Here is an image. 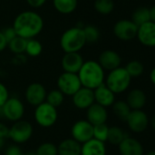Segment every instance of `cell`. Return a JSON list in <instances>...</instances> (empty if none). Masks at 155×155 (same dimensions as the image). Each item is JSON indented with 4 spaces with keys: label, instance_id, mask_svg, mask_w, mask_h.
Masks as SVG:
<instances>
[{
    "label": "cell",
    "instance_id": "obj_29",
    "mask_svg": "<svg viewBox=\"0 0 155 155\" xmlns=\"http://www.w3.org/2000/svg\"><path fill=\"white\" fill-rule=\"evenodd\" d=\"M114 2L113 0H95L94 8L95 10L103 15H110L114 9Z\"/></svg>",
    "mask_w": 155,
    "mask_h": 155
},
{
    "label": "cell",
    "instance_id": "obj_6",
    "mask_svg": "<svg viewBox=\"0 0 155 155\" xmlns=\"http://www.w3.org/2000/svg\"><path fill=\"white\" fill-rule=\"evenodd\" d=\"M33 135L32 124L25 120L15 122L9 127L8 138H10L16 144H22L30 140Z\"/></svg>",
    "mask_w": 155,
    "mask_h": 155
},
{
    "label": "cell",
    "instance_id": "obj_38",
    "mask_svg": "<svg viewBox=\"0 0 155 155\" xmlns=\"http://www.w3.org/2000/svg\"><path fill=\"white\" fill-rule=\"evenodd\" d=\"M26 1L27 5L33 8H39L47 2V0H26Z\"/></svg>",
    "mask_w": 155,
    "mask_h": 155
},
{
    "label": "cell",
    "instance_id": "obj_10",
    "mask_svg": "<svg viewBox=\"0 0 155 155\" xmlns=\"http://www.w3.org/2000/svg\"><path fill=\"white\" fill-rule=\"evenodd\" d=\"M138 26L128 19H122L116 22L113 26V33L115 36L122 41H130L137 36Z\"/></svg>",
    "mask_w": 155,
    "mask_h": 155
},
{
    "label": "cell",
    "instance_id": "obj_3",
    "mask_svg": "<svg viewBox=\"0 0 155 155\" xmlns=\"http://www.w3.org/2000/svg\"><path fill=\"white\" fill-rule=\"evenodd\" d=\"M59 45L64 53L79 52L86 45L83 27L77 25L67 29L60 36Z\"/></svg>",
    "mask_w": 155,
    "mask_h": 155
},
{
    "label": "cell",
    "instance_id": "obj_31",
    "mask_svg": "<svg viewBox=\"0 0 155 155\" xmlns=\"http://www.w3.org/2000/svg\"><path fill=\"white\" fill-rule=\"evenodd\" d=\"M42 50H43L42 44L38 40L35 38H31L27 40L26 45V51H25V53L27 55L31 57H37L42 53Z\"/></svg>",
    "mask_w": 155,
    "mask_h": 155
},
{
    "label": "cell",
    "instance_id": "obj_16",
    "mask_svg": "<svg viewBox=\"0 0 155 155\" xmlns=\"http://www.w3.org/2000/svg\"><path fill=\"white\" fill-rule=\"evenodd\" d=\"M98 63L104 71H111L121 66L122 58L117 52L113 50H105L100 54Z\"/></svg>",
    "mask_w": 155,
    "mask_h": 155
},
{
    "label": "cell",
    "instance_id": "obj_7",
    "mask_svg": "<svg viewBox=\"0 0 155 155\" xmlns=\"http://www.w3.org/2000/svg\"><path fill=\"white\" fill-rule=\"evenodd\" d=\"M1 114L10 122L21 120L25 114V106L22 101L16 97H9L0 108Z\"/></svg>",
    "mask_w": 155,
    "mask_h": 155
},
{
    "label": "cell",
    "instance_id": "obj_17",
    "mask_svg": "<svg viewBox=\"0 0 155 155\" xmlns=\"http://www.w3.org/2000/svg\"><path fill=\"white\" fill-rule=\"evenodd\" d=\"M94 92V99L95 103L107 108L111 106L115 102V94L107 87V85L103 83L99 87L93 90Z\"/></svg>",
    "mask_w": 155,
    "mask_h": 155
},
{
    "label": "cell",
    "instance_id": "obj_15",
    "mask_svg": "<svg viewBox=\"0 0 155 155\" xmlns=\"http://www.w3.org/2000/svg\"><path fill=\"white\" fill-rule=\"evenodd\" d=\"M136 37L142 45L148 47H155V23L149 21L138 26Z\"/></svg>",
    "mask_w": 155,
    "mask_h": 155
},
{
    "label": "cell",
    "instance_id": "obj_25",
    "mask_svg": "<svg viewBox=\"0 0 155 155\" xmlns=\"http://www.w3.org/2000/svg\"><path fill=\"white\" fill-rule=\"evenodd\" d=\"M112 110L114 114L122 121L127 120L130 113L132 112L131 107L125 101H117L112 104Z\"/></svg>",
    "mask_w": 155,
    "mask_h": 155
},
{
    "label": "cell",
    "instance_id": "obj_28",
    "mask_svg": "<svg viewBox=\"0 0 155 155\" xmlns=\"http://www.w3.org/2000/svg\"><path fill=\"white\" fill-rule=\"evenodd\" d=\"M64 98H65V95L58 89H54L47 93V97H46L45 102L58 108L62 105L64 102Z\"/></svg>",
    "mask_w": 155,
    "mask_h": 155
},
{
    "label": "cell",
    "instance_id": "obj_18",
    "mask_svg": "<svg viewBox=\"0 0 155 155\" xmlns=\"http://www.w3.org/2000/svg\"><path fill=\"white\" fill-rule=\"evenodd\" d=\"M87 120L94 126L101 124H106L108 113L105 107L94 103L87 109Z\"/></svg>",
    "mask_w": 155,
    "mask_h": 155
},
{
    "label": "cell",
    "instance_id": "obj_37",
    "mask_svg": "<svg viewBox=\"0 0 155 155\" xmlns=\"http://www.w3.org/2000/svg\"><path fill=\"white\" fill-rule=\"evenodd\" d=\"M3 34L7 41V43H9L12 39H14L16 36V31L15 29L13 28V26H9V27H6L5 28L3 31Z\"/></svg>",
    "mask_w": 155,
    "mask_h": 155
},
{
    "label": "cell",
    "instance_id": "obj_42",
    "mask_svg": "<svg viewBox=\"0 0 155 155\" xmlns=\"http://www.w3.org/2000/svg\"><path fill=\"white\" fill-rule=\"evenodd\" d=\"M150 78H151V81H152V83L153 84L155 85V67L152 70V72H151V74H150Z\"/></svg>",
    "mask_w": 155,
    "mask_h": 155
},
{
    "label": "cell",
    "instance_id": "obj_2",
    "mask_svg": "<svg viewBox=\"0 0 155 155\" xmlns=\"http://www.w3.org/2000/svg\"><path fill=\"white\" fill-rule=\"evenodd\" d=\"M78 76L81 83V86L91 90L99 87L105 80L104 69L97 61L93 60L83 63L81 68L78 72Z\"/></svg>",
    "mask_w": 155,
    "mask_h": 155
},
{
    "label": "cell",
    "instance_id": "obj_27",
    "mask_svg": "<svg viewBox=\"0 0 155 155\" xmlns=\"http://www.w3.org/2000/svg\"><path fill=\"white\" fill-rule=\"evenodd\" d=\"M126 134L122 129L118 126H112L109 128L108 139L107 141L114 145H119L124 138H126Z\"/></svg>",
    "mask_w": 155,
    "mask_h": 155
},
{
    "label": "cell",
    "instance_id": "obj_26",
    "mask_svg": "<svg viewBox=\"0 0 155 155\" xmlns=\"http://www.w3.org/2000/svg\"><path fill=\"white\" fill-rule=\"evenodd\" d=\"M26 42H27L26 39L16 35L14 39H12L8 43L7 46L13 54H15L16 55H20L23 53H25V51H26Z\"/></svg>",
    "mask_w": 155,
    "mask_h": 155
},
{
    "label": "cell",
    "instance_id": "obj_41",
    "mask_svg": "<svg viewBox=\"0 0 155 155\" xmlns=\"http://www.w3.org/2000/svg\"><path fill=\"white\" fill-rule=\"evenodd\" d=\"M150 16H151V21L155 23V5L150 8Z\"/></svg>",
    "mask_w": 155,
    "mask_h": 155
},
{
    "label": "cell",
    "instance_id": "obj_32",
    "mask_svg": "<svg viewBox=\"0 0 155 155\" xmlns=\"http://www.w3.org/2000/svg\"><path fill=\"white\" fill-rule=\"evenodd\" d=\"M126 69V71L128 72V74H130V76L132 77H139L140 75L143 74V71H144V67L143 64L137 60H133L129 62L126 66L124 67Z\"/></svg>",
    "mask_w": 155,
    "mask_h": 155
},
{
    "label": "cell",
    "instance_id": "obj_14",
    "mask_svg": "<svg viewBox=\"0 0 155 155\" xmlns=\"http://www.w3.org/2000/svg\"><path fill=\"white\" fill-rule=\"evenodd\" d=\"M84 63L82 55L79 52L65 53L61 59V66L64 72L78 74Z\"/></svg>",
    "mask_w": 155,
    "mask_h": 155
},
{
    "label": "cell",
    "instance_id": "obj_8",
    "mask_svg": "<svg viewBox=\"0 0 155 155\" xmlns=\"http://www.w3.org/2000/svg\"><path fill=\"white\" fill-rule=\"evenodd\" d=\"M57 86L64 95L72 96L81 87V83L78 74L64 72L58 76Z\"/></svg>",
    "mask_w": 155,
    "mask_h": 155
},
{
    "label": "cell",
    "instance_id": "obj_22",
    "mask_svg": "<svg viewBox=\"0 0 155 155\" xmlns=\"http://www.w3.org/2000/svg\"><path fill=\"white\" fill-rule=\"evenodd\" d=\"M126 103L132 110H141L146 104V94L141 89H133L128 94Z\"/></svg>",
    "mask_w": 155,
    "mask_h": 155
},
{
    "label": "cell",
    "instance_id": "obj_33",
    "mask_svg": "<svg viewBox=\"0 0 155 155\" xmlns=\"http://www.w3.org/2000/svg\"><path fill=\"white\" fill-rule=\"evenodd\" d=\"M109 128L110 127L106 124L94 125L93 126V138L103 143L107 142Z\"/></svg>",
    "mask_w": 155,
    "mask_h": 155
},
{
    "label": "cell",
    "instance_id": "obj_20",
    "mask_svg": "<svg viewBox=\"0 0 155 155\" xmlns=\"http://www.w3.org/2000/svg\"><path fill=\"white\" fill-rule=\"evenodd\" d=\"M107 150L105 143L94 138L81 144L80 155H106Z\"/></svg>",
    "mask_w": 155,
    "mask_h": 155
},
{
    "label": "cell",
    "instance_id": "obj_43",
    "mask_svg": "<svg viewBox=\"0 0 155 155\" xmlns=\"http://www.w3.org/2000/svg\"><path fill=\"white\" fill-rule=\"evenodd\" d=\"M151 124H152V127L155 130V115L152 118V120H151Z\"/></svg>",
    "mask_w": 155,
    "mask_h": 155
},
{
    "label": "cell",
    "instance_id": "obj_44",
    "mask_svg": "<svg viewBox=\"0 0 155 155\" xmlns=\"http://www.w3.org/2000/svg\"><path fill=\"white\" fill-rule=\"evenodd\" d=\"M4 144H5V140L0 138V150H1V148H3Z\"/></svg>",
    "mask_w": 155,
    "mask_h": 155
},
{
    "label": "cell",
    "instance_id": "obj_46",
    "mask_svg": "<svg viewBox=\"0 0 155 155\" xmlns=\"http://www.w3.org/2000/svg\"><path fill=\"white\" fill-rule=\"evenodd\" d=\"M25 155H37L36 154V153H25Z\"/></svg>",
    "mask_w": 155,
    "mask_h": 155
},
{
    "label": "cell",
    "instance_id": "obj_34",
    "mask_svg": "<svg viewBox=\"0 0 155 155\" xmlns=\"http://www.w3.org/2000/svg\"><path fill=\"white\" fill-rule=\"evenodd\" d=\"M37 155H58V147L52 143H41L37 151H36Z\"/></svg>",
    "mask_w": 155,
    "mask_h": 155
},
{
    "label": "cell",
    "instance_id": "obj_35",
    "mask_svg": "<svg viewBox=\"0 0 155 155\" xmlns=\"http://www.w3.org/2000/svg\"><path fill=\"white\" fill-rule=\"evenodd\" d=\"M9 98V93L6 86L0 82V108L4 105L6 100Z\"/></svg>",
    "mask_w": 155,
    "mask_h": 155
},
{
    "label": "cell",
    "instance_id": "obj_40",
    "mask_svg": "<svg viewBox=\"0 0 155 155\" xmlns=\"http://www.w3.org/2000/svg\"><path fill=\"white\" fill-rule=\"evenodd\" d=\"M7 45H8V43L4 35L3 32L0 31V52H3L7 47Z\"/></svg>",
    "mask_w": 155,
    "mask_h": 155
},
{
    "label": "cell",
    "instance_id": "obj_36",
    "mask_svg": "<svg viewBox=\"0 0 155 155\" xmlns=\"http://www.w3.org/2000/svg\"><path fill=\"white\" fill-rule=\"evenodd\" d=\"M5 155H25V153L22 152V150L18 146V144L15 143L6 148L5 152Z\"/></svg>",
    "mask_w": 155,
    "mask_h": 155
},
{
    "label": "cell",
    "instance_id": "obj_39",
    "mask_svg": "<svg viewBox=\"0 0 155 155\" xmlns=\"http://www.w3.org/2000/svg\"><path fill=\"white\" fill-rule=\"evenodd\" d=\"M8 133H9V127H7L5 124L0 123V138L4 140L8 138Z\"/></svg>",
    "mask_w": 155,
    "mask_h": 155
},
{
    "label": "cell",
    "instance_id": "obj_19",
    "mask_svg": "<svg viewBox=\"0 0 155 155\" xmlns=\"http://www.w3.org/2000/svg\"><path fill=\"white\" fill-rule=\"evenodd\" d=\"M121 155H143V147L141 143L132 137H126L119 144Z\"/></svg>",
    "mask_w": 155,
    "mask_h": 155
},
{
    "label": "cell",
    "instance_id": "obj_45",
    "mask_svg": "<svg viewBox=\"0 0 155 155\" xmlns=\"http://www.w3.org/2000/svg\"><path fill=\"white\" fill-rule=\"evenodd\" d=\"M146 155H155V151H153V152H150L148 153Z\"/></svg>",
    "mask_w": 155,
    "mask_h": 155
},
{
    "label": "cell",
    "instance_id": "obj_1",
    "mask_svg": "<svg viewBox=\"0 0 155 155\" xmlns=\"http://www.w3.org/2000/svg\"><path fill=\"white\" fill-rule=\"evenodd\" d=\"M12 26L16 35L28 40L35 38L41 33L44 27V21L38 13L26 10L19 13L16 16Z\"/></svg>",
    "mask_w": 155,
    "mask_h": 155
},
{
    "label": "cell",
    "instance_id": "obj_23",
    "mask_svg": "<svg viewBox=\"0 0 155 155\" xmlns=\"http://www.w3.org/2000/svg\"><path fill=\"white\" fill-rule=\"evenodd\" d=\"M53 5L58 13L69 15L76 10L78 0H53Z\"/></svg>",
    "mask_w": 155,
    "mask_h": 155
},
{
    "label": "cell",
    "instance_id": "obj_5",
    "mask_svg": "<svg viewBox=\"0 0 155 155\" xmlns=\"http://www.w3.org/2000/svg\"><path fill=\"white\" fill-rule=\"evenodd\" d=\"M58 116L57 108L47 102L36 106L34 112V119L36 123L43 128H49L53 126L58 120Z\"/></svg>",
    "mask_w": 155,
    "mask_h": 155
},
{
    "label": "cell",
    "instance_id": "obj_47",
    "mask_svg": "<svg viewBox=\"0 0 155 155\" xmlns=\"http://www.w3.org/2000/svg\"><path fill=\"white\" fill-rule=\"evenodd\" d=\"M0 117H1V111H0Z\"/></svg>",
    "mask_w": 155,
    "mask_h": 155
},
{
    "label": "cell",
    "instance_id": "obj_21",
    "mask_svg": "<svg viewBox=\"0 0 155 155\" xmlns=\"http://www.w3.org/2000/svg\"><path fill=\"white\" fill-rule=\"evenodd\" d=\"M58 155H80L81 144L72 138L65 139L57 146Z\"/></svg>",
    "mask_w": 155,
    "mask_h": 155
},
{
    "label": "cell",
    "instance_id": "obj_9",
    "mask_svg": "<svg viewBox=\"0 0 155 155\" xmlns=\"http://www.w3.org/2000/svg\"><path fill=\"white\" fill-rule=\"evenodd\" d=\"M71 138L80 144L93 138V125L88 120H79L71 127Z\"/></svg>",
    "mask_w": 155,
    "mask_h": 155
},
{
    "label": "cell",
    "instance_id": "obj_24",
    "mask_svg": "<svg viewBox=\"0 0 155 155\" xmlns=\"http://www.w3.org/2000/svg\"><path fill=\"white\" fill-rule=\"evenodd\" d=\"M132 21L137 26H140V25L151 21L150 8L145 7V6H141V7H138L137 9H135L132 15Z\"/></svg>",
    "mask_w": 155,
    "mask_h": 155
},
{
    "label": "cell",
    "instance_id": "obj_4",
    "mask_svg": "<svg viewBox=\"0 0 155 155\" xmlns=\"http://www.w3.org/2000/svg\"><path fill=\"white\" fill-rule=\"evenodd\" d=\"M132 77L124 67H118L114 70L110 71L107 75L105 84L111 89L115 94L125 92L131 84Z\"/></svg>",
    "mask_w": 155,
    "mask_h": 155
},
{
    "label": "cell",
    "instance_id": "obj_12",
    "mask_svg": "<svg viewBox=\"0 0 155 155\" xmlns=\"http://www.w3.org/2000/svg\"><path fill=\"white\" fill-rule=\"evenodd\" d=\"M126 122L130 129L134 133H143L149 125V118L142 110H132Z\"/></svg>",
    "mask_w": 155,
    "mask_h": 155
},
{
    "label": "cell",
    "instance_id": "obj_13",
    "mask_svg": "<svg viewBox=\"0 0 155 155\" xmlns=\"http://www.w3.org/2000/svg\"><path fill=\"white\" fill-rule=\"evenodd\" d=\"M72 103L75 107L80 110H87L95 103L94 92L90 88L81 86L73 95Z\"/></svg>",
    "mask_w": 155,
    "mask_h": 155
},
{
    "label": "cell",
    "instance_id": "obj_11",
    "mask_svg": "<svg viewBox=\"0 0 155 155\" xmlns=\"http://www.w3.org/2000/svg\"><path fill=\"white\" fill-rule=\"evenodd\" d=\"M47 90L40 83L30 84L25 92V98L26 102L32 106H37L46 101Z\"/></svg>",
    "mask_w": 155,
    "mask_h": 155
},
{
    "label": "cell",
    "instance_id": "obj_30",
    "mask_svg": "<svg viewBox=\"0 0 155 155\" xmlns=\"http://www.w3.org/2000/svg\"><path fill=\"white\" fill-rule=\"evenodd\" d=\"M83 31H84V35H85V39H86V44H95L99 41L100 36V30L97 26L92 25H85L83 27Z\"/></svg>",
    "mask_w": 155,
    "mask_h": 155
}]
</instances>
